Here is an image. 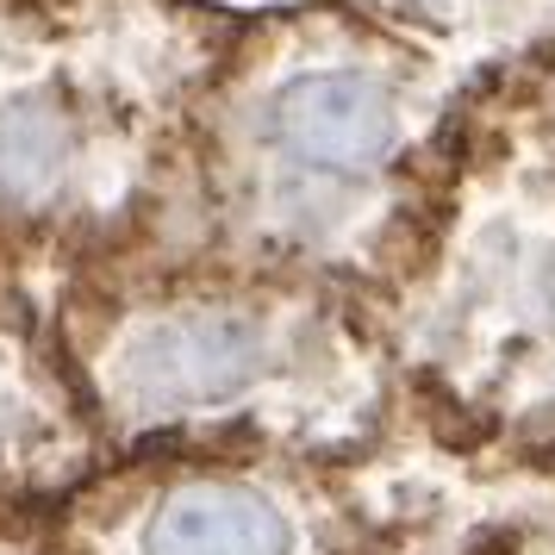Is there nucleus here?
<instances>
[{"label":"nucleus","instance_id":"nucleus-1","mask_svg":"<svg viewBox=\"0 0 555 555\" xmlns=\"http://www.w3.org/2000/svg\"><path fill=\"white\" fill-rule=\"evenodd\" d=\"M475 76L337 0L244 13L119 256L380 300L425 244Z\"/></svg>","mask_w":555,"mask_h":555},{"label":"nucleus","instance_id":"nucleus-2","mask_svg":"<svg viewBox=\"0 0 555 555\" xmlns=\"http://www.w3.org/2000/svg\"><path fill=\"white\" fill-rule=\"evenodd\" d=\"M51 319L106 455L281 450L344 468L400 412L369 306L319 281L106 256L56 281Z\"/></svg>","mask_w":555,"mask_h":555},{"label":"nucleus","instance_id":"nucleus-3","mask_svg":"<svg viewBox=\"0 0 555 555\" xmlns=\"http://www.w3.org/2000/svg\"><path fill=\"white\" fill-rule=\"evenodd\" d=\"M369 319L425 425L555 455V51L475 76L425 244Z\"/></svg>","mask_w":555,"mask_h":555},{"label":"nucleus","instance_id":"nucleus-4","mask_svg":"<svg viewBox=\"0 0 555 555\" xmlns=\"http://www.w3.org/2000/svg\"><path fill=\"white\" fill-rule=\"evenodd\" d=\"M231 31L206 0H0V275L126 250Z\"/></svg>","mask_w":555,"mask_h":555},{"label":"nucleus","instance_id":"nucleus-5","mask_svg":"<svg viewBox=\"0 0 555 555\" xmlns=\"http://www.w3.org/2000/svg\"><path fill=\"white\" fill-rule=\"evenodd\" d=\"M44 555H369L337 462L126 450L63 500Z\"/></svg>","mask_w":555,"mask_h":555},{"label":"nucleus","instance_id":"nucleus-6","mask_svg":"<svg viewBox=\"0 0 555 555\" xmlns=\"http://www.w3.org/2000/svg\"><path fill=\"white\" fill-rule=\"evenodd\" d=\"M344 487L369 555H555V455L443 437L405 400Z\"/></svg>","mask_w":555,"mask_h":555},{"label":"nucleus","instance_id":"nucleus-7","mask_svg":"<svg viewBox=\"0 0 555 555\" xmlns=\"http://www.w3.org/2000/svg\"><path fill=\"white\" fill-rule=\"evenodd\" d=\"M106 443L63 362L51 287L0 275V555H44L63 500Z\"/></svg>","mask_w":555,"mask_h":555},{"label":"nucleus","instance_id":"nucleus-8","mask_svg":"<svg viewBox=\"0 0 555 555\" xmlns=\"http://www.w3.org/2000/svg\"><path fill=\"white\" fill-rule=\"evenodd\" d=\"M380 26H400L475 69L555 51V0H337Z\"/></svg>","mask_w":555,"mask_h":555}]
</instances>
